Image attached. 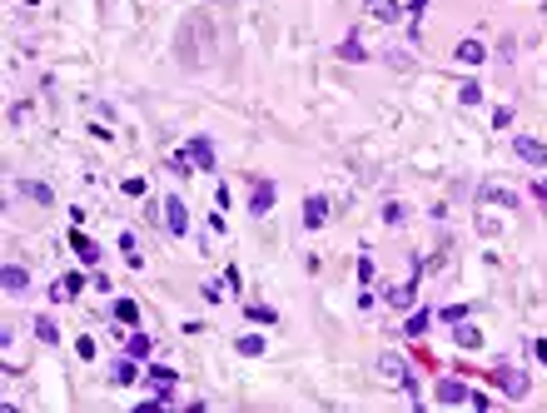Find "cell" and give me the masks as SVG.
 <instances>
[{"label": "cell", "instance_id": "22", "mask_svg": "<svg viewBox=\"0 0 547 413\" xmlns=\"http://www.w3.org/2000/svg\"><path fill=\"white\" fill-rule=\"evenodd\" d=\"M413 294H418V279H408L403 289H393V294H388V304H398V309H403V304H413Z\"/></svg>", "mask_w": 547, "mask_h": 413}, {"label": "cell", "instance_id": "4", "mask_svg": "<svg viewBox=\"0 0 547 413\" xmlns=\"http://www.w3.org/2000/svg\"><path fill=\"white\" fill-rule=\"evenodd\" d=\"M179 155L194 164V170H214V164H219V159H214V144H209V139H189Z\"/></svg>", "mask_w": 547, "mask_h": 413}, {"label": "cell", "instance_id": "12", "mask_svg": "<svg viewBox=\"0 0 547 413\" xmlns=\"http://www.w3.org/2000/svg\"><path fill=\"white\" fill-rule=\"evenodd\" d=\"M70 249H75L80 259H85V264H95V259H100V244H95V239H85V234H70Z\"/></svg>", "mask_w": 547, "mask_h": 413}, {"label": "cell", "instance_id": "1", "mask_svg": "<svg viewBox=\"0 0 547 413\" xmlns=\"http://www.w3.org/2000/svg\"><path fill=\"white\" fill-rule=\"evenodd\" d=\"M478 199L482 204H498V210H513V204H517V184L513 179H482V190H478Z\"/></svg>", "mask_w": 547, "mask_h": 413}, {"label": "cell", "instance_id": "31", "mask_svg": "<svg viewBox=\"0 0 547 413\" xmlns=\"http://www.w3.org/2000/svg\"><path fill=\"white\" fill-rule=\"evenodd\" d=\"M537 359H542V364H547V339H537Z\"/></svg>", "mask_w": 547, "mask_h": 413}, {"label": "cell", "instance_id": "16", "mask_svg": "<svg viewBox=\"0 0 547 413\" xmlns=\"http://www.w3.org/2000/svg\"><path fill=\"white\" fill-rule=\"evenodd\" d=\"M234 348H239L244 359H259V354H264V339H259V334H244V339H234Z\"/></svg>", "mask_w": 547, "mask_h": 413}, {"label": "cell", "instance_id": "28", "mask_svg": "<svg viewBox=\"0 0 547 413\" xmlns=\"http://www.w3.org/2000/svg\"><path fill=\"white\" fill-rule=\"evenodd\" d=\"M383 219L388 224H403V204H383Z\"/></svg>", "mask_w": 547, "mask_h": 413}, {"label": "cell", "instance_id": "23", "mask_svg": "<svg viewBox=\"0 0 547 413\" xmlns=\"http://www.w3.org/2000/svg\"><path fill=\"white\" fill-rule=\"evenodd\" d=\"M249 324H274V319H279V314H274V309H264V304H254V309H249V314H244Z\"/></svg>", "mask_w": 547, "mask_h": 413}, {"label": "cell", "instance_id": "25", "mask_svg": "<svg viewBox=\"0 0 547 413\" xmlns=\"http://www.w3.org/2000/svg\"><path fill=\"white\" fill-rule=\"evenodd\" d=\"M478 100H482V85H473V80H468V85H462V105H478Z\"/></svg>", "mask_w": 547, "mask_h": 413}, {"label": "cell", "instance_id": "6", "mask_svg": "<svg viewBox=\"0 0 547 413\" xmlns=\"http://www.w3.org/2000/svg\"><path fill=\"white\" fill-rule=\"evenodd\" d=\"M80 289H85V274H75V269H70L65 279H55V284H50V299H55V304H65V299L80 294Z\"/></svg>", "mask_w": 547, "mask_h": 413}, {"label": "cell", "instance_id": "26", "mask_svg": "<svg viewBox=\"0 0 547 413\" xmlns=\"http://www.w3.org/2000/svg\"><path fill=\"white\" fill-rule=\"evenodd\" d=\"M359 284H373V259H368V254L359 259Z\"/></svg>", "mask_w": 547, "mask_h": 413}, {"label": "cell", "instance_id": "2", "mask_svg": "<svg viewBox=\"0 0 547 413\" xmlns=\"http://www.w3.org/2000/svg\"><path fill=\"white\" fill-rule=\"evenodd\" d=\"M513 155H517L522 164H533V170H542V164H547V144L533 139V135H517V139H513Z\"/></svg>", "mask_w": 547, "mask_h": 413}, {"label": "cell", "instance_id": "3", "mask_svg": "<svg viewBox=\"0 0 547 413\" xmlns=\"http://www.w3.org/2000/svg\"><path fill=\"white\" fill-rule=\"evenodd\" d=\"M164 224H170V234H175V239L189 234V210H184V199H179V194L164 199Z\"/></svg>", "mask_w": 547, "mask_h": 413}, {"label": "cell", "instance_id": "17", "mask_svg": "<svg viewBox=\"0 0 547 413\" xmlns=\"http://www.w3.org/2000/svg\"><path fill=\"white\" fill-rule=\"evenodd\" d=\"M482 55H488V50H482L478 40H462V45H458V60H462V65H478Z\"/></svg>", "mask_w": 547, "mask_h": 413}, {"label": "cell", "instance_id": "7", "mask_svg": "<svg viewBox=\"0 0 547 413\" xmlns=\"http://www.w3.org/2000/svg\"><path fill=\"white\" fill-rule=\"evenodd\" d=\"M324 219H328V199L324 194H309L304 199V230H319Z\"/></svg>", "mask_w": 547, "mask_h": 413}, {"label": "cell", "instance_id": "11", "mask_svg": "<svg viewBox=\"0 0 547 413\" xmlns=\"http://www.w3.org/2000/svg\"><path fill=\"white\" fill-rule=\"evenodd\" d=\"M0 284H5L10 294H20V289L30 284V269H20V264H5V269H0Z\"/></svg>", "mask_w": 547, "mask_h": 413}, {"label": "cell", "instance_id": "10", "mask_svg": "<svg viewBox=\"0 0 547 413\" xmlns=\"http://www.w3.org/2000/svg\"><path fill=\"white\" fill-rule=\"evenodd\" d=\"M274 194H279V190H274V184H259V190H254V199H249V214H269L274 210Z\"/></svg>", "mask_w": 547, "mask_h": 413}, {"label": "cell", "instance_id": "15", "mask_svg": "<svg viewBox=\"0 0 547 413\" xmlns=\"http://www.w3.org/2000/svg\"><path fill=\"white\" fill-rule=\"evenodd\" d=\"M453 339H458L462 348H478V344H482V334H478V328H473V324H462V319L453 324Z\"/></svg>", "mask_w": 547, "mask_h": 413}, {"label": "cell", "instance_id": "29", "mask_svg": "<svg viewBox=\"0 0 547 413\" xmlns=\"http://www.w3.org/2000/svg\"><path fill=\"white\" fill-rule=\"evenodd\" d=\"M423 10H428V0H408V15H413V20L423 15Z\"/></svg>", "mask_w": 547, "mask_h": 413}, {"label": "cell", "instance_id": "27", "mask_svg": "<svg viewBox=\"0 0 547 413\" xmlns=\"http://www.w3.org/2000/svg\"><path fill=\"white\" fill-rule=\"evenodd\" d=\"M508 120H513V110H508V105H498V110H493V125H498V130H508Z\"/></svg>", "mask_w": 547, "mask_h": 413}, {"label": "cell", "instance_id": "8", "mask_svg": "<svg viewBox=\"0 0 547 413\" xmlns=\"http://www.w3.org/2000/svg\"><path fill=\"white\" fill-rule=\"evenodd\" d=\"M15 190L25 194V199H35V204H55V190H50V184H40V179H20Z\"/></svg>", "mask_w": 547, "mask_h": 413}, {"label": "cell", "instance_id": "30", "mask_svg": "<svg viewBox=\"0 0 547 413\" xmlns=\"http://www.w3.org/2000/svg\"><path fill=\"white\" fill-rule=\"evenodd\" d=\"M533 194H537V199H542V204H547V179H542V184H537V190H533Z\"/></svg>", "mask_w": 547, "mask_h": 413}, {"label": "cell", "instance_id": "18", "mask_svg": "<svg viewBox=\"0 0 547 413\" xmlns=\"http://www.w3.org/2000/svg\"><path fill=\"white\" fill-rule=\"evenodd\" d=\"M428 324H433V309H418V314H413V319H408L403 328H408V334L418 339V334H428Z\"/></svg>", "mask_w": 547, "mask_h": 413}, {"label": "cell", "instance_id": "14", "mask_svg": "<svg viewBox=\"0 0 547 413\" xmlns=\"http://www.w3.org/2000/svg\"><path fill=\"white\" fill-rule=\"evenodd\" d=\"M398 10H403L398 0H368V15L373 20H398Z\"/></svg>", "mask_w": 547, "mask_h": 413}, {"label": "cell", "instance_id": "19", "mask_svg": "<svg viewBox=\"0 0 547 413\" xmlns=\"http://www.w3.org/2000/svg\"><path fill=\"white\" fill-rule=\"evenodd\" d=\"M115 319H120V324H139V304L120 299V304H115Z\"/></svg>", "mask_w": 547, "mask_h": 413}, {"label": "cell", "instance_id": "5", "mask_svg": "<svg viewBox=\"0 0 547 413\" xmlns=\"http://www.w3.org/2000/svg\"><path fill=\"white\" fill-rule=\"evenodd\" d=\"M498 383H502V394H508V399H528V374H522V368L502 364L498 368Z\"/></svg>", "mask_w": 547, "mask_h": 413}, {"label": "cell", "instance_id": "9", "mask_svg": "<svg viewBox=\"0 0 547 413\" xmlns=\"http://www.w3.org/2000/svg\"><path fill=\"white\" fill-rule=\"evenodd\" d=\"M438 399H443V403H468V399H473V388H468V383H458V379H443V383H438Z\"/></svg>", "mask_w": 547, "mask_h": 413}, {"label": "cell", "instance_id": "13", "mask_svg": "<svg viewBox=\"0 0 547 413\" xmlns=\"http://www.w3.org/2000/svg\"><path fill=\"white\" fill-rule=\"evenodd\" d=\"M150 354H155V339H150V334H135V339H130V359L150 364Z\"/></svg>", "mask_w": 547, "mask_h": 413}, {"label": "cell", "instance_id": "20", "mask_svg": "<svg viewBox=\"0 0 547 413\" xmlns=\"http://www.w3.org/2000/svg\"><path fill=\"white\" fill-rule=\"evenodd\" d=\"M35 334H40V344H60V328H55V319H35Z\"/></svg>", "mask_w": 547, "mask_h": 413}, {"label": "cell", "instance_id": "21", "mask_svg": "<svg viewBox=\"0 0 547 413\" xmlns=\"http://www.w3.org/2000/svg\"><path fill=\"white\" fill-rule=\"evenodd\" d=\"M135 364H139V359H124V364H115V368H110V379H115V383H135Z\"/></svg>", "mask_w": 547, "mask_h": 413}, {"label": "cell", "instance_id": "24", "mask_svg": "<svg viewBox=\"0 0 547 413\" xmlns=\"http://www.w3.org/2000/svg\"><path fill=\"white\" fill-rule=\"evenodd\" d=\"M339 55H344V60H364V45H359V40H353V35H348V40H344V45H339Z\"/></svg>", "mask_w": 547, "mask_h": 413}]
</instances>
